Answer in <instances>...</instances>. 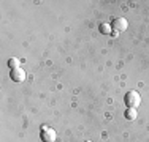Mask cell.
Here are the masks:
<instances>
[{
  "label": "cell",
  "instance_id": "1",
  "mask_svg": "<svg viewBox=\"0 0 149 142\" xmlns=\"http://www.w3.org/2000/svg\"><path fill=\"white\" fill-rule=\"evenodd\" d=\"M124 103H125L127 108L136 109L138 106L141 104V95L138 93L136 90H130V92H127L125 97H124Z\"/></svg>",
  "mask_w": 149,
  "mask_h": 142
},
{
  "label": "cell",
  "instance_id": "2",
  "mask_svg": "<svg viewBox=\"0 0 149 142\" xmlns=\"http://www.w3.org/2000/svg\"><path fill=\"white\" fill-rule=\"evenodd\" d=\"M40 137H41V141H43V142H54L56 137H57V134H56V131L52 130L51 126L43 125V126H41V130H40Z\"/></svg>",
  "mask_w": 149,
  "mask_h": 142
},
{
  "label": "cell",
  "instance_id": "3",
  "mask_svg": "<svg viewBox=\"0 0 149 142\" xmlns=\"http://www.w3.org/2000/svg\"><path fill=\"white\" fill-rule=\"evenodd\" d=\"M111 28H113V32L119 33V32H124V30L129 28V22H127L125 17H116V19L111 22Z\"/></svg>",
  "mask_w": 149,
  "mask_h": 142
},
{
  "label": "cell",
  "instance_id": "4",
  "mask_svg": "<svg viewBox=\"0 0 149 142\" xmlns=\"http://www.w3.org/2000/svg\"><path fill=\"white\" fill-rule=\"evenodd\" d=\"M10 77H11L15 82H22V81H26V71H24L22 68H15L10 71Z\"/></svg>",
  "mask_w": 149,
  "mask_h": 142
},
{
  "label": "cell",
  "instance_id": "5",
  "mask_svg": "<svg viewBox=\"0 0 149 142\" xmlns=\"http://www.w3.org/2000/svg\"><path fill=\"white\" fill-rule=\"evenodd\" d=\"M124 117H125L127 120H135V119L138 117V112H136V109L127 108V111H125V114H124Z\"/></svg>",
  "mask_w": 149,
  "mask_h": 142
},
{
  "label": "cell",
  "instance_id": "6",
  "mask_svg": "<svg viewBox=\"0 0 149 142\" xmlns=\"http://www.w3.org/2000/svg\"><path fill=\"white\" fill-rule=\"evenodd\" d=\"M100 33H103V35H111V32H113V28H111V24H100Z\"/></svg>",
  "mask_w": 149,
  "mask_h": 142
},
{
  "label": "cell",
  "instance_id": "7",
  "mask_svg": "<svg viewBox=\"0 0 149 142\" xmlns=\"http://www.w3.org/2000/svg\"><path fill=\"white\" fill-rule=\"evenodd\" d=\"M8 66L11 70H15V68H19L21 66V62H19V59H15V57H11V59L8 60Z\"/></svg>",
  "mask_w": 149,
  "mask_h": 142
},
{
  "label": "cell",
  "instance_id": "8",
  "mask_svg": "<svg viewBox=\"0 0 149 142\" xmlns=\"http://www.w3.org/2000/svg\"><path fill=\"white\" fill-rule=\"evenodd\" d=\"M87 142H91V141H87Z\"/></svg>",
  "mask_w": 149,
  "mask_h": 142
}]
</instances>
